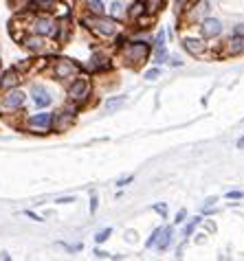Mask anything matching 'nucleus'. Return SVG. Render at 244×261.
I'll list each match as a JSON object with an SVG mask.
<instances>
[{"mask_svg": "<svg viewBox=\"0 0 244 261\" xmlns=\"http://www.w3.org/2000/svg\"><path fill=\"white\" fill-rule=\"evenodd\" d=\"M124 101H126V97H117V99H110L108 103H106V110H108V112L117 110V108H121V106H124Z\"/></svg>", "mask_w": 244, "mask_h": 261, "instance_id": "obj_24", "label": "nucleus"}, {"mask_svg": "<svg viewBox=\"0 0 244 261\" xmlns=\"http://www.w3.org/2000/svg\"><path fill=\"white\" fill-rule=\"evenodd\" d=\"M29 3H31V0H9V5H11L16 11H25L27 7H29Z\"/></svg>", "mask_w": 244, "mask_h": 261, "instance_id": "obj_27", "label": "nucleus"}, {"mask_svg": "<svg viewBox=\"0 0 244 261\" xmlns=\"http://www.w3.org/2000/svg\"><path fill=\"white\" fill-rule=\"evenodd\" d=\"M33 33L42 35V38H55L57 33V18L51 13H40L33 20Z\"/></svg>", "mask_w": 244, "mask_h": 261, "instance_id": "obj_7", "label": "nucleus"}, {"mask_svg": "<svg viewBox=\"0 0 244 261\" xmlns=\"http://www.w3.org/2000/svg\"><path fill=\"white\" fill-rule=\"evenodd\" d=\"M86 9H88L90 16H104L106 5L102 3V0H88V3H86Z\"/></svg>", "mask_w": 244, "mask_h": 261, "instance_id": "obj_19", "label": "nucleus"}, {"mask_svg": "<svg viewBox=\"0 0 244 261\" xmlns=\"http://www.w3.org/2000/svg\"><path fill=\"white\" fill-rule=\"evenodd\" d=\"M216 202H218V198H207V200H205V206L209 208V206H213V204H216Z\"/></svg>", "mask_w": 244, "mask_h": 261, "instance_id": "obj_38", "label": "nucleus"}, {"mask_svg": "<svg viewBox=\"0 0 244 261\" xmlns=\"http://www.w3.org/2000/svg\"><path fill=\"white\" fill-rule=\"evenodd\" d=\"M222 33V22L216 18H205L200 20V35H203L205 40H213L218 38V35Z\"/></svg>", "mask_w": 244, "mask_h": 261, "instance_id": "obj_10", "label": "nucleus"}, {"mask_svg": "<svg viewBox=\"0 0 244 261\" xmlns=\"http://www.w3.org/2000/svg\"><path fill=\"white\" fill-rule=\"evenodd\" d=\"M161 230H163V228H156L154 233L150 235V239L145 242V246H148V248H156V244H159V237H161Z\"/></svg>", "mask_w": 244, "mask_h": 261, "instance_id": "obj_25", "label": "nucleus"}, {"mask_svg": "<svg viewBox=\"0 0 244 261\" xmlns=\"http://www.w3.org/2000/svg\"><path fill=\"white\" fill-rule=\"evenodd\" d=\"M110 235H112V230L110 228H104V230H99V233L95 235V242L97 244H104V242H108V239H110Z\"/></svg>", "mask_w": 244, "mask_h": 261, "instance_id": "obj_26", "label": "nucleus"}, {"mask_svg": "<svg viewBox=\"0 0 244 261\" xmlns=\"http://www.w3.org/2000/svg\"><path fill=\"white\" fill-rule=\"evenodd\" d=\"M159 77H161V70H159V68H150V70L145 72V79H148V82H156Z\"/></svg>", "mask_w": 244, "mask_h": 261, "instance_id": "obj_29", "label": "nucleus"}, {"mask_svg": "<svg viewBox=\"0 0 244 261\" xmlns=\"http://www.w3.org/2000/svg\"><path fill=\"white\" fill-rule=\"evenodd\" d=\"M90 95H92L90 79L84 77V75H77L73 82H70V86H68V101H70V103H75V106H82V103L88 101Z\"/></svg>", "mask_w": 244, "mask_h": 261, "instance_id": "obj_4", "label": "nucleus"}, {"mask_svg": "<svg viewBox=\"0 0 244 261\" xmlns=\"http://www.w3.org/2000/svg\"><path fill=\"white\" fill-rule=\"evenodd\" d=\"M244 53V35L240 33H233L229 42L225 44V55H231V57H238Z\"/></svg>", "mask_w": 244, "mask_h": 261, "instance_id": "obj_14", "label": "nucleus"}, {"mask_svg": "<svg viewBox=\"0 0 244 261\" xmlns=\"http://www.w3.org/2000/svg\"><path fill=\"white\" fill-rule=\"evenodd\" d=\"M31 97H33V103L38 106V108H48L51 106V92H48L44 86H40V84H35L31 86Z\"/></svg>", "mask_w": 244, "mask_h": 261, "instance_id": "obj_11", "label": "nucleus"}, {"mask_svg": "<svg viewBox=\"0 0 244 261\" xmlns=\"http://www.w3.org/2000/svg\"><path fill=\"white\" fill-rule=\"evenodd\" d=\"M75 198H60L57 200V204H68V202H73Z\"/></svg>", "mask_w": 244, "mask_h": 261, "instance_id": "obj_39", "label": "nucleus"}, {"mask_svg": "<svg viewBox=\"0 0 244 261\" xmlns=\"http://www.w3.org/2000/svg\"><path fill=\"white\" fill-rule=\"evenodd\" d=\"M143 3H145L148 13H159L165 9V3H167V0H143Z\"/></svg>", "mask_w": 244, "mask_h": 261, "instance_id": "obj_21", "label": "nucleus"}, {"mask_svg": "<svg viewBox=\"0 0 244 261\" xmlns=\"http://www.w3.org/2000/svg\"><path fill=\"white\" fill-rule=\"evenodd\" d=\"M124 5H121L119 3V0H114V3L110 5V18H114V20H121V18H124Z\"/></svg>", "mask_w": 244, "mask_h": 261, "instance_id": "obj_22", "label": "nucleus"}, {"mask_svg": "<svg viewBox=\"0 0 244 261\" xmlns=\"http://www.w3.org/2000/svg\"><path fill=\"white\" fill-rule=\"evenodd\" d=\"M90 213H97V193H90Z\"/></svg>", "mask_w": 244, "mask_h": 261, "instance_id": "obj_33", "label": "nucleus"}, {"mask_svg": "<svg viewBox=\"0 0 244 261\" xmlns=\"http://www.w3.org/2000/svg\"><path fill=\"white\" fill-rule=\"evenodd\" d=\"M51 123H53V112H38V114H33V117H29L25 121V125L38 134H44L51 129Z\"/></svg>", "mask_w": 244, "mask_h": 261, "instance_id": "obj_8", "label": "nucleus"}, {"mask_svg": "<svg viewBox=\"0 0 244 261\" xmlns=\"http://www.w3.org/2000/svg\"><path fill=\"white\" fill-rule=\"evenodd\" d=\"M172 237H174V228H163L161 230V239H159V244H156V248H159V250H165V248H167V246L172 244Z\"/></svg>", "mask_w": 244, "mask_h": 261, "instance_id": "obj_20", "label": "nucleus"}, {"mask_svg": "<svg viewBox=\"0 0 244 261\" xmlns=\"http://www.w3.org/2000/svg\"><path fill=\"white\" fill-rule=\"evenodd\" d=\"M165 62H167L169 66H174V68L183 66V60H181V57H176V55H167V57H165Z\"/></svg>", "mask_w": 244, "mask_h": 261, "instance_id": "obj_28", "label": "nucleus"}, {"mask_svg": "<svg viewBox=\"0 0 244 261\" xmlns=\"http://www.w3.org/2000/svg\"><path fill=\"white\" fill-rule=\"evenodd\" d=\"M150 53H152V48H150L148 42H141V40H136V42H126L124 46H119V57H121V62L128 64V66H141L143 62H148V57Z\"/></svg>", "mask_w": 244, "mask_h": 261, "instance_id": "obj_2", "label": "nucleus"}, {"mask_svg": "<svg viewBox=\"0 0 244 261\" xmlns=\"http://www.w3.org/2000/svg\"><path fill=\"white\" fill-rule=\"evenodd\" d=\"M82 24L88 29L90 33H95L97 38H102V40L117 38V35L121 33L119 20L108 18V16H86V18L82 20Z\"/></svg>", "mask_w": 244, "mask_h": 261, "instance_id": "obj_1", "label": "nucleus"}, {"mask_svg": "<svg viewBox=\"0 0 244 261\" xmlns=\"http://www.w3.org/2000/svg\"><path fill=\"white\" fill-rule=\"evenodd\" d=\"M22 44L31 50V53H46L48 46H46V38H42V35L33 33V35H25Z\"/></svg>", "mask_w": 244, "mask_h": 261, "instance_id": "obj_12", "label": "nucleus"}, {"mask_svg": "<svg viewBox=\"0 0 244 261\" xmlns=\"http://www.w3.org/2000/svg\"><path fill=\"white\" fill-rule=\"evenodd\" d=\"M25 99H27V95L20 88L3 90V92H0V112H3V114L18 112L20 108L25 106Z\"/></svg>", "mask_w": 244, "mask_h": 261, "instance_id": "obj_5", "label": "nucleus"}, {"mask_svg": "<svg viewBox=\"0 0 244 261\" xmlns=\"http://www.w3.org/2000/svg\"><path fill=\"white\" fill-rule=\"evenodd\" d=\"M88 68H90V70H95V72H104V70H110V68H112V62H110L104 53H95V55L90 57Z\"/></svg>", "mask_w": 244, "mask_h": 261, "instance_id": "obj_16", "label": "nucleus"}, {"mask_svg": "<svg viewBox=\"0 0 244 261\" xmlns=\"http://www.w3.org/2000/svg\"><path fill=\"white\" fill-rule=\"evenodd\" d=\"M51 75L57 79V82H73V79L80 75V66L68 60V57H55L51 62Z\"/></svg>", "mask_w": 244, "mask_h": 261, "instance_id": "obj_3", "label": "nucleus"}, {"mask_svg": "<svg viewBox=\"0 0 244 261\" xmlns=\"http://www.w3.org/2000/svg\"><path fill=\"white\" fill-rule=\"evenodd\" d=\"M92 255H95L97 259H106V257H110L106 250H99V248H95V252H92Z\"/></svg>", "mask_w": 244, "mask_h": 261, "instance_id": "obj_35", "label": "nucleus"}, {"mask_svg": "<svg viewBox=\"0 0 244 261\" xmlns=\"http://www.w3.org/2000/svg\"><path fill=\"white\" fill-rule=\"evenodd\" d=\"M154 208H156V211H159L161 215H165V204H156Z\"/></svg>", "mask_w": 244, "mask_h": 261, "instance_id": "obj_40", "label": "nucleus"}, {"mask_svg": "<svg viewBox=\"0 0 244 261\" xmlns=\"http://www.w3.org/2000/svg\"><path fill=\"white\" fill-rule=\"evenodd\" d=\"M152 46H165V33H163V31L156 33V38H154V44H152Z\"/></svg>", "mask_w": 244, "mask_h": 261, "instance_id": "obj_31", "label": "nucleus"}, {"mask_svg": "<svg viewBox=\"0 0 244 261\" xmlns=\"http://www.w3.org/2000/svg\"><path fill=\"white\" fill-rule=\"evenodd\" d=\"M185 217H187V211H185V208H181V211L176 213V220H174V222H176V224H183Z\"/></svg>", "mask_w": 244, "mask_h": 261, "instance_id": "obj_34", "label": "nucleus"}, {"mask_svg": "<svg viewBox=\"0 0 244 261\" xmlns=\"http://www.w3.org/2000/svg\"><path fill=\"white\" fill-rule=\"evenodd\" d=\"M132 180H134L132 176H128V178H124V180H119V182H117V187H126L128 182H132Z\"/></svg>", "mask_w": 244, "mask_h": 261, "instance_id": "obj_37", "label": "nucleus"}, {"mask_svg": "<svg viewBox=\"0 0 244 261\" xmlns=\"http://www.w3.org/2000/svg\"><path fill=\"white\" fill-rule=\"evenodd\" d=\"M143 13H145V3H143V0H134L130 5V9H128V18L136 20L139 16H143Z\"/></svg>", "mask_w": 244, "mask_h": 261, "instance_id": "obj_18", "label": "nucleus"}, {"mask_svg": "<svg viewBox=\"0 0 244 261\" xmlns=\"http://www.w3.org/2000/svg\"><path fill=\"white\" fill-rule=\"evenodd\" d=\"M198 224H200V217H193V220L187 224V226H185V237H187V235H191V233H193V228H196Z\"/></svg>", "mask_w": 244, "mask_h": 261, "instance_id": "obj_30", "label": "nucleus"}, {"mask_svg": "<svg viewBox=\"0 0 244 261\" xmlns=\"http://www.w3.org/2000/svg\"><path fill=\"white\" fill-rule=\"evenodd\" d=\"M165 57H167V50H165V46H154L152 60L154 62H165Z\"/></svg>", "mask_w": 244, "mask_h": 261, "instance_id": "obj_23", "label": "nucleus"}, {"mask_svg": "<svg viewBox=\"0 0 244 261\" xmlns=\"http://www.w3.org/2000/svg\"><path fill=\"white\" fill-rule=\"evenodd\" d=\"M25 82V75L20 68H9L3 72V77H0V92L3 90H9V88H18L20 84Z\"/></svg>", "mask_w": 244, "mask_h": 261, "instance_id": "obj_9", "label": "nucleus"}, {"mask_svg": "<svg viewBox=\"0 0 244 261\" xmlns=\"http://www.w3.org/2000/svg\"><path fill=\"white\" fill-rule=\"evenodd\" d=\"M55 9H60L57 0H31V3H29V11L31 13H51L53 16Z\"/></svg>", "mask_w": 244, "mask_h": 261, "instance_id": "obj_13", "label": "nucleus"}, {"mask_svg": "<svg viewBox=\"0 0 244 261\" xmlns=\"http://www.w3.org/2000/svg\"><path fill=\"white\" fill-rule=\"evenodd\" d=\"M227 198L229 200H244V191H229Z\"/></svg>", "mask_w": 244, "mask_h": 261, "instance_id": "obj_32", "label": "nucleus"}, {"mask_svg": "<svg viewBox=\"0 0 244 261\" xmlns=\"http://www.w3.org/2000/svg\"><path fill=\"white\" fill-rule=\"evenodd\" d=\"M238 149H244V136H242V139L238 141Z\"/></svg>", "mask_w": 244, "mask_h": 261, "instance_id": "obj_41", "label": "nucleus"}, {"mask_svg": "<svg viewBox=\"0 0 244 261\" xmlns=\"http://www.w3.org/2000/svg\"><path fill=\"white\" fill-rule=\"evenodd\" d=\"M183 46H185V50H187L189 55H193V57L205 55V50H207L205 38H185V40H183Z\"/></svg>", "mask_w": 244, "mask_h": 261, "instance_id": "obj_15", "label": "nucleus"}, {"mask_svg": "<svg viewBox=\"0 0 244 261\" xmlns=\"http://www.w3.org/2000/svg\"><path fill=\"white\" fill-rule=\"evenodd\" d=\"M25 215L29 217V220H35V222H42V217L38 213H33V211H25Z\"/></svg>", "mask_w": 244, "mask_h": 261, "instance_id": "obj_36", "label": "nucleus"}, {"mask_svg": "<svg viewBox=\"0 0 244 261\" xmlns=\"http://www.w3.org/2000/svg\"><path fill=\"white\" fill-rule=\"evenodd\" d=\"M75 112H77V106H66L62 108V110L53 112V123H51V129L53 132H66V129H70L75 125Z\"/></svg>", "mask_w": 244, "mask_h": 261, "instance_id": "obj_6", "label": "nucleus"}, {"mask_svg": "<svg viewBox=\"0 0 244 261\" xmlns=\"http://www.w3.org/2000/svg\"><path fill=\"white\" fill-rule=\"evenodd\" d=\"M136 22V29H139V31H145V29H150V27H154V13H143V16H139L134 20Z\"/></svg>", "mask_w": 244, "mask_h": 261, "instance_id": "obj_17", "label": "nucleus"}]
</instances>
